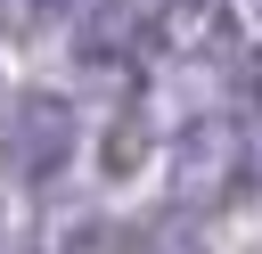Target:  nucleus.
<instances>
[{"label": "nucleus", "instance_id": "nucleus-1", "mask_svg": "<svg viewBox=\"0 0 262 254\" xmlns=\"http://www.w3.org/2000/svg\"><path fill=\"white\" fill-rule=\"evenodd\" d=\"M74 139H82V123H74V107H66L57 90H16V98H0V180H16V188L57 180L66 156H74Z\"/></svg>", "mask_w": 262, "mask_h": 254}, {"label": "nucleus", "instance_id": "nucleus-2", "mask_svg": "<svg viewBox=\"0 0 262 254\" xmlns=\"http://www.w3.org/2000/svg\"><path fill=\"white\" fill-rule=\"evenodd\" d=\"M237 164H246L237 123H229V115H196V123L172 139V197H180V205H213V197L237 180Z\"/></svg>", "mask_w": 262, "mask_h": 254}, {"label": "nucleus", "instance_id": "nucleus-3", "mask_svg": "<svg viewBox=\"0 0 262 254\" xmlns=\"http://www.w3.org/2000/svg\"><path fill=\"white\" fill-rule=\"evenodd\" d=\"M147 49L172 57V66L229 57V49H237V8H229V0H156V16H147Z\"/></svg>", "mask_w": 262, "mask_h": 254}, {"label": "nucleus", "instance_id": "nucleus-4", "mask_svg": "<svg viewBox=\"0 0 262 254\" xmlns=\"http://www.w3.org/2000/svg\"><path fill=\"white\" fill-rule=\"evenodd\" d=\"M131 41L147 49V16L131 0H82V33H74V57L82 66H123Z\"/></svg>", "mask_w": 262, "mask_h": 254}, {"label": "nucleus", "instance_id": "nucleus-5", "mask_svg": "<svg viewBox=\"0 0 262 254\" xmlns=\"http://www.w3.org/2000/svg\"><path fill=\"white\" fill-rule=\"evenodd\" d=\"M66 16H82V0H0V25H8L16 41L49 33V25H66Z\"/></svg>", "mask_w": 262, "mask_h": 254}, {"label": "nucleus", "instance_id": "nucleus-6", "mask_svg": "<svg viewBox=\"0 0 262 254\" xmlns=\"http://www.w3.org/2000/svg\"><path fill=\"white\" fill-rule=\"evenodd\" d=\"M254 8H262V0H254Z\"/></svg>", "mask_w": 262, "mask_h": 254}]
</instances>
